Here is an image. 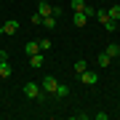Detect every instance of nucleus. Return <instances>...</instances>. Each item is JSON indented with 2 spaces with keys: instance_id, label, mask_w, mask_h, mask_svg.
<instances>
[{
  "instance_id": "nucleus-21",
  "label": "nucleus",
  "mask_w": 120,
  "mask_h": 120,
  "mask_svg": "<svg viewBox=\"0 0 120 120\" xmlns=\"http://www.w3.org/2000/svg\"><path fill=\"white\" fill-rule=\"evenodd\" d=\"M0 61H8V53L5 51H0Z\"/></svg>"
},
{
  "instance_id": "nucleus-12",
  "label": "nucleus",
  "mask_w": 120,
  "mask_h": 120,
  "mask_svg": "<svg viewBox=\"0 0 120 120\" xmlns=\"http://www.w3.org/2000/svg\"><path fill=\"white\" fill-rule=\"evenodd\" d=\"M104 53H109L112 59H117V56H120V45H117V43H109V45H107V51H104Z\"/></svg>"
},
{
  "instance_id": "nucleus-18",
  "label": "nucleus",
  "mask_w": 120,
  "mask_h": 120,
  "mask_svg": "<svg viewBox=\"0 0 120 120\" xmlns=\"http://www.w3.org/2000/svg\"><path fill=\"white\" fill-rule=\"evenodd\" d=\"M56 22H59L56 16H45V19H43V27H48V30H53V27H56Z\"/></svg>"
},
{
  "instance_id": "nucleus-1",
  "label": "nucleus",
  "mask_w": 120,
  "mask_h": 120,
  "mask_svg": "<svg viewBox=\"0 0 120 120\" xmlns=\"http://www.w3.org/2000/svg\"><path fill=\"white\" fill-rule=\"evenodd\" d=\"M96 19H99V24H101V27H107V32H115V30H117V22H115V19H109L107 11H96Z\"/></svg>"
},
{
  "instance_id": "nucleus-10",
  "label": "nucleus",
  "mask_w": 120,
  "mask_h": 120,
  "mask_svg": "<svg viewBox=\"0 0 120 120\" xmlns=\"http://www.w3.org/2000/svg\"><path fill=\"white\" fill-rule=\"evenodd\" d=\"M11 72H13V69H11V64H8V61H0V77H3V80H8V77H11Z\"/></svg>"
},
{
  "instance_id": "nucleus-11",
  "label": "nucleus",
  "mask_w": 120,
  "mask_h": 120,
  "mask_svg": "<svg viewBox=\"0 0 120 120\" xmlns=\"http://www.w3.org/2000/svg\"><path fill=\"white\" fill-rule=\"evenodd\" d=\"M51 11H53V5H48V3H40V5H38V13H40L43 19H45V16H51Z\"/></svg>"
},
{
  "instance_id": "nucleus-6",
  "label": "nucleus",
  "mask_w": 120,
  "mask_h": 120,
  "mask_svg": "<svg viewBox=\"0 0 120 120\" xmlns=\"http://www.w3.org/2000/svg\"><path fill=\"white\" fill-rule=\"evenodd\" d=\"M96 64L101 67V69H107V67L112 64V56H109V53H99V56H96Z\"/></svg>"
},
{
  "instance_id": "nucleus-16",
  "label": "nucleus",
  "mask_w": 120,
  "mask_h": 120,
  "mask_svg": "<svg viewBox=\"0 0 120 120\" xmlns=\"http://www.w3.org/2000/svg\"><path fill=\"white\" fill-rule=\"evenodd\" d=\"M86 69H88L86 59H77V61H75V72H77V75H80V72H86Z\"/></svg>"
},
{
  "instance_id": "nucleus-2",
  "label": "nucleus",
  "mask_w": 120,
  "mask_h": 120,
  "mask_svg": "<svg viewBox=\"0 0 120 120\" xmlns=\"http://www.w3.org/2000/svg\"><path fill=\"white\" fill-rule=\"evenodd\" d=\"M80 83H83V86H96V83H99V72H96V69L80 72Z\"/></svg>"
},
{
  "instance_id": "nucleus-14",
  "label": "nucleus",
  "mask_w": 120,
  "mask_h": 120,
  "mask_svg": "<svg viewBox=\"0 0 120 120\" xmlns=\"http://www.w3.org/2000/svg\"><path fill=\"white\" fill-rule=\"evenodd\" d=\"M69 8H72L75 13H77V11H86V0H72V3H69Z\"/></svg>"
},
{
  "instance_id": "nucleus-3",
  "label": "nucleus",
  "mask_w": 120,
  "mask_h": 120,
  "mask_svg": "<svg viewBox=\"0 0 120 120\" xmlns=\"http://www.w3.org/2000/svg\"><path fill=\"white\" fill-rule=\"evenodd\" d=\"M24 96H27V99H43L40 86H38V83H27V86H24Z\"/></svg>"
},
{
  "instance_id": "nucleus-4",
  "label": "nucleus",
  "mask_w": 120,
  "mask_h": 120,
  "mask_svg": "<svg viewBox=\"0 0 120 120\" xmlns=\"http://www.w3.org/2000/svg\"><path fill=\"white\" fill-rule=\"evenodd\" d=\"M56 86H59V80H56L53 75H45V77H43V86H40V88H43L45 94H53V91H56Z\"/></svg>"
},
{
  "instance_id": "nucleus-19",
  "label": "nucleus",
  "mask_w": 120,
  "mask_h": 120,
  "mask_svg": "<svg viewBox=\"0 0 120 120\" xmlns=\"http://www.w3.org/2000/svg\"><path fill=\"white\" fill-rule=\"evenodd\" d=\"M83 13H86V16L91 19V16H96V8H91V5H86V11H83Z\"/></svg>"
},
{
  "instance_id": "nucleus-15",
  "label": "nucleus",
  "mask_w": 120,
  "mask_h": 120,
  "mask_svg": "<svg viewBox=\"0 0 120 120\" xmlns=\"http://www.w3.org/2000/svg\"><path fill=\"white\" fill-rule=\"evenodd\" d=\"M67 94H69V88H67V86H61V83H59V86H56V91H53V96H59V99H64Z\"/></svg>"
},
{
  "instance_id": "nucleus-7",
  "label": "nucleus",
  "mask_w": 120,
  "mask_h": 120,
  "mask_svg": "<svg viewBox=\"0 0 120 120\" xmlns=\"http://www.w3.org/2000/svg\"><path fill=\"white\" fill-rule=\"evenodd\" d=\"M72 24H75V27H86V24H88V16H86L83 11H77L75 16H72Z\"/></svg>"
},
{
  "instance_id": "nucleus-17",
  "label": "nucleus",
  "mask_w": 120,
  "mask_h": 120,
  "mask_svg": "<svg viewBox=\"0 0 120 120\" xmlns=\"http://www.w3.org/2000/svg\"><path fill=\"white\" fill-rule=\"evenodd\" d=\"M38 45H40V51H48V48H53L51 38H43V40H38Z\"/></svg>"
},
{
  "instance_id": "nucleus-5",
  "label": "nucleus",
  "mask_w": 120,
  "mask_h": 120,
  "mask_svg": "<svg viewBox=\"0 0 120 120\" xmlns=\"http://www.w3.org/2000/svg\"><path fill=\"white\" fill-rule=\"evenodd\" d=\"M16 30H19V22H16V19H8V22L3 24V35H13Z\"/></svg>"
},
{
  "instance_id": "nucleus-13",
  "label": "nucleus",
  "mask_w": 120,
  "mask_h": 120,
  "mask_svg": "<svg viewBox=\"0 0 120 120\" xmlns=\"http://www.w3.org/2000/svg\"><path fill=\"white\" fill-rule=\"evenodd\" d=\"M107 13H109V19L120 22V5H109V8H107Z\"/></svg>"
},
{
  "instance_id": "nucleus-9",
  "label": "nucleus",
  "mask_w": 120,
  "mask_h": 120,
  "mask_svg": "<svg viewBox=\"0 0 120 120\" xmlns=\"http://www.w3.org/2000/svg\"><path fill=\"white\" fill-rule=\"evenodd\" d=\"M24 53H27V56H32V53H40V45H38V40H30V43L24 45Z\"/></svg>"
},
{
  "instance_id": "nucleus-8",
  "label": "nucleus",
  "mask_w": 120,
  "mask_h": 120,
  "mask_svg": "<svg viewBox=\"0 0 120 120\" xmlns=\"http://www.w3.org/2000/svg\"><path fill=\"white\" fill-rule=\"evenodd\" d=\"M30 67H35V69H40V67H43V51L30 56Z\"/></svg>"
},
{
  "instance_id": "nucleus-20",
  "label": "nucleus",
  "mask_w": 120,
  "mask_h": 120,
  "mask_svg": "<svg viewBox=\"0 0 120 120\" xmlns=\"http://www.w3.org/2000/svg\"><path fill=\"white\" fill-rule=\"evenodd\" d=\"M51 16H56V19L61 16V5H53V11H51Z\"/></svg>"
}]
</instances>
